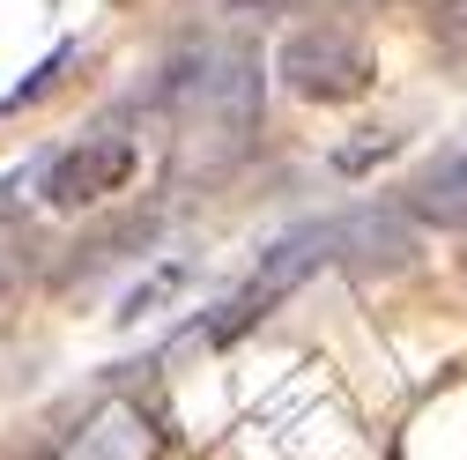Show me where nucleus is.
<instances>
[{
	"instance_id": "f257e3e1",
	"label": "nucleus",
	"mask_w": 467,
	"mask_h": 460,
	"mask_svg": "<svg viewBox=\"0 0 467 460\" xmlns=\"http://www.w3.org/2000/svg\"><path fill=\"white\" fill-rule=\"evenodd\" d=\"M275 75L289 97H305V104H348V97H364L371 89V45L357 30H341V23H312V30H289L282 52H275Z\"/></svg>"
},
{
	"instance_id": "f03ea898",
	"label": "nucleus",
	"mask_w": 467,
	"mask_h": 460,
	"mask_svg": "<svg viewBox=\"0 0 467 460\" xmlns=\"http://www.w3.org/2000/svg\"><path fill=\"white\" fill-rule=\"evenodd\" d=\"M327 260H334V223H305V230H289L282 246H267V253H260V267H253V282H245V290L215 312L208 341H230V334H245L253 319H267V312H275L289 290H297L305 275H319Z\"/></svg>"
},
{
	"instance_id": "7ed1b4c3",
	"label": "nucleus",
	"mask_w": 467,
	"mask_h": 460,
	"mask_svg": "<svg viewBox=\"0 0 467 460\" xmlns=\"http://www.w3.org/2000/svg\"><path fill=\"white\" fill-rule=\"evenodd\" d=\"M134 163H141L134 134H119V127H89L75 149L45 156V208H67V215H75V208H97V201H111V193H127Z\"/></svg>"
},
{
	"instance_id": "20e7f679",
	"label": "nucleus",
	"mask_w": 467,
	"mask_h": 460,
	"mask_svg": "<svg viewBox=\"0 0 467 460\" xmlns=\"http://www.w3.org/2000/svg\"><path fill=\"white\" fill-rule=\"evenodd\" d=\"M408 253H416V230H408L400 215L364 208V215L334 223V260H348V267H400Z\"/></svg>"
},
{
	"instance_id": "39448f33",
	"label": "nucleus",
	"mask_w": 467,
	"mask_h": 460,
	"mask_svg": "<svg viewBox=\"0 0 467 460\" xmlns=\"http://www.w3.org/2000/svg\"><path fill=\"white\" fill-rule=\"evenodd\" d=\"M408 215L416 223H467V149L460 156H445V163H431L416 186H408Z\"/></svg>"
},
{
	"instance_id": "423d86ee",
	"label": "nucleus",
	"mask_w": 467,
	"mask_h": 460,
	"mask_svg": "<svg viewBox=\"0 0 467 460\" xmlns=\"http://www.w3.org/2000/svg\"><path fill=\"white\" fill-rule=\"evenodd\" d=\"M186 282H193V260H163L156 275H141L134 290H127V305H119V319H141V312H156L163 298H179Z\"/></svg>"
}]
</instances>
